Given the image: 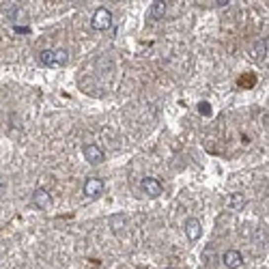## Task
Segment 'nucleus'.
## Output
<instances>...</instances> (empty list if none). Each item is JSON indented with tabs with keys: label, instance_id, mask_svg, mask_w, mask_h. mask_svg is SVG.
<instances>
[{
	"label": "nucleus",
	"instance_id": "obj_1",
	"mask_svg": "<svg viewBox=\"0 0 269 269\" xmlns=\"http://www.w3.org/2000/svg\"><path fill=\"white\" fill-rule=\"evenodd\" d=\"M69 61V52L67 50H43L39 54V63L45 67H65Z\"/></svg>",
	"mask_w": 269,
	"mask_h": 269
},
{
	"label": "nucleus",
	"instance_id": "obj_2",
	"mask_svg": "<svg viewBox=\"0 0 269 269\" xmlns=\"http://www.w3.org/2000/svg\"><path fill=\"white\" fill-rule=\"evenodd\" d=\"M110 24H112V13H110V9H106V7H99V9L93 13V17H91L93 31L104 33V31H108V28H110Z\"/></svg>",
	"mask_w": 269,
	"mask_h": 269
},
{
	"label": "nucleus",
	"instance_id": "obj_3",
	"mask_svg": "<svg viewBox=\"0 0 269 269\" xmlns=\"http://www.w3.org/2000/svg\"><path fill=\"white\" fill-rule=\"evenodd\" d=\"M82 155H84V159L88 161V164H93V166H97V164H101V161L106 159L104 149H101L99 145H95V142H88V145H84V149H82Z\"/></svg>",
	"mask_w": 269,
	"mask_h": 269
},
{
	"label": "nucleus",
	"instance_id": "obj_4",
	"mask_svg": "<svg viewBox=\"0 0 269 269\" xmlns=\"http://www.w3.org/2000/svg\"><path fill=\"white\" fill-rule=\"evenodd\" d=\"M104 188H106L104 179L88 177L84 181V196H86V198H99V196L104 194Z\"/></svg>",
	"mask_w": 269,
	"mask_h": 269
},
{
	"label": "nucleus",
	"instance_id": "obj_5",
	"mask_svg": "<svg viewBox=\"0 0 269 269\" xmlns=\"http://www.w3.org/2000/svg\"><path fill=\"white\" fill-rule=\"evenodd\" d=\"M140 188L149 198H157V196L161 194V183L155 177H145L142 179V183H140Z\"/></svg>",
	"mask_w": 269,
	"mask_h": 269
},
{
	"label": "nucleus",
	"instance_id": "obj_6",
	"mask_svg": "<svg viewBox=\"0 0 269 269\" xmlns=\"http://www.w3.org/2000/svg\"><path fill=\"white\" fill-rule=\"evenodd\" d=\"M185 235H188V239L192 243H196L202 237V224L198 218H190L188 222H185Z\"/></svg>",
	"mask_w": 269,
	"mask_h": 269
},
{
	"label": "nucleus",
	"instance_id": "obj_7",
	"mask_svg": "<svg viewBox=\"0 0 269 269\" xmlns=\"http://www.w3.org/2000/svg\"><path fill=\"white\" fill-rule=\"evenodd\" d=\"M222 263H224V267H229V269H239L243 265V254L239 252V250H226L222 254Z\"/></svg>",
	"mask_w": 269,
	"mask_h": 269
},
{
	"label": "nucleus",
	"instance_id": "obj_8",
	"mask_svg": "<svg viewBox=\"0 0 269 269\" xmlns=\"http://www.w3.org/2000/svg\"><path fill=\"white\" fill-rule=\"evenodd\" d=\"M33 205L39 207V209H50L52 207V196L47 194V190L43 188H37L33 192Z\"/></svg>",
	"mask_w": 269,
	"mask_h": 269
},
{
	"label": "nucleus",
	"instance_id": "obj_9",
	"mask_svg": "<svg viewBox=\"0 0 269 269\" xmlns=\"http://www.w3.org/2000/svg\"><path fill=\"white\" fill-rule=\"evenodd\" d=\"M250 54H252L254 61H263V58H267V39L254 41L252 47H250Z\"/></svg>",
	"mask_w": 269,
	"mask_h": 269
},
{
	"label": "nucleus",
	"instance_id": "obj_10",
	"mask_svg": "<svg viewBox=\"0 0 269 269\" xmlns=\"http://www.w3.org/2000/svg\"><path fill=\"white\" fill-rule=\"evenodd\" d=\"M164 15H166V2L164 0H155V2H151L149 13H147L149 20H161Z\"/></svg>",
	"mask_w": 269,
	"mask_h": 269
},
{
	"label": "nucleus",
	"instance_id": "obj_11",
	"mask_svg": "<svg viewBox=\"0 0 269 269\" xmlns=\"http://www.w3.org/2000/svg\"><path fill=\"white\" fill-rule=\"evenodd\" d=\"M226 205H229L231 211H243V207L248 205V200H246V196H243V194L235 192V194L229 196V202H226Z\"/></svg>",
	"mask_w": 269,
	"mask_h": 269
},
{
	"label": "nucleus",
	"instance_id": "obj_12",
	"mask_svg": "<svg viewBox=\"0 0 269 269\" xmlns=\"http://www.w3.org/2000/svg\"><path fill=\"white\" fill-rule=\"evenodd\" d=\"M127 224H129V220H127V215L125 213H116V215H112L110 218V229L115 232H121L123 229H127Z\"/></svg>",
	"mask_w": 269,
	"mask_h": 269
},
{
	"label": "nucleus",
	"instance_id": "obj_13",
	"mask_svg": "<svg viewBox=\"0 0 269 269\" xmlns=\"http://www.w3.org/2000/svg\"><path fill=\"white\" fill-rule=\"evenodd\" d=\"M7 17L11 22H22L24 17H26V11H24L20 4H11V7L7 9Z\"/></svg>",
	"mask_w": 269,
	"mask_h": 269
},
{
	"label": "nucleus",
	"instance_id": "obj_14",
	"mask_svg": "<svg viewBox=\"0 0 269 269\" xmlns=\"http://www.w3.org/2000/svg\"><path fill=\"white\" fill-rule=\"evenodd\" d=\"M198 112H200L202 116L211 115V106H209V101H200V104H198Z\"/></svg>",
	"mask_w": 269,
	"mask_h": 269
},
{
	"label": "nucleus",
	"instance_id": "obj_15",
	"mask_svg": "<svg viewBox=\"0 0 269 269\" xmlns=\"http://www.w3.org/2000/svg\"><path fill=\"white\" fill-rule=\"evenodd\" d=\"M15 33H24V35H26V33H31V28H28V26H15Z\"/></svg>",
	"mask_w": 269,
	"mask_h": 269
},
{
	"label": "nucleus",
	"instance_id": "obj_16",
	"mask_svg": "<svg viewBox=\"0 0 269 269\" xmlns=\"http://www.w3.org/2000/svg\"><path fill=\"white\" fill-rule=\"evenodd\" d=\"M226 4H231L229 0H218V2H213V7H226Z\"/></svg>",
	"mask_w": 269,
	"mask_h": 269
}]
</instances>
